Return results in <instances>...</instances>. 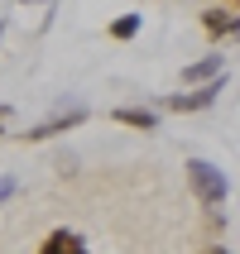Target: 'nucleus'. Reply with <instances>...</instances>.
<instances>
[{
	"mask_svg": "<svg viewBox=\"0 0 240 254\" xmlns=\"http://www.w3.org/2000/svg\"><path fill=\"white\" fill-rule=\"evenodd\" d=\"M187 187H192V197L207 206V211H221L231 197V178L216 168L212 158H187Z\"/></svg>",
	"mask_w": 240,
	"mask_h": 254,
	"instance_id": "nucleus-1",
	"label": "nucleus"
},
{
	"mask_svg": "<svg viewBox=\"0 0 240 254\" xmlns=\"http://www.w3.org/2000/svg\"><path fill=\"white\" fill-rule=\"evenodd\" d=\"M82 120H86V106H63V111H58V115H48L43 125H34V129H19L14 139H19V144H43V139H58L63 129H77Z\"/></svg>",
	"mask_w": 240,
	"mask_h": 254,
	"instance_id": "nucleus-2",
	"label": "nucleus"
},
{
	"mask_svg": "<svg viewBox=\"0 0 240 254\" xmlns=\"http://www.w3.org/2000/svg\"><path fill=\"white\" fill-rule=\"evenodd\" d=\"M221 82H226V77H216V82H207V86H192V91H168L159 106H163V111H173V115L207 111V106H216V96H221Z\"/></svg>",
	"mask_w": 240,
	"mask_h": 254,
	"instance_id": "nucleus-3",
	"label": "nucleus"
},
{
	"mask_svg": "<svg viewBox=\"0 0 240 254\" xmlns=\"http://www.w3.org/2000/svg\"><path fill=\"white\" fill-rule=\"evenodd\" d=\"M202 29L212 43H226V39H240V10H226V5H207L202 10Z\"/></svg>",
	"mask_w": 240,
	"mask_h": 254,
	"instance_id": "nucleus-4",
	"label": "nucleus"
},
{
	"mask_svg": "<svg viewBox=\"0 0 240 254\" xmlns=\"http://www.w3.org/2000/svg\"><path fill=\"white\" fill-rule=\"evenodd\" d=\"M34 254H86V240L77 235V230L58 226V230H48V235H43V245H39Z\"/></svg>",
	"mask_w": 240,
	"mask_h": 254,
	"instance_id": "nucleus-5",
	"label": "nucleus"
},
{
	"mask_svg": "<svg viewBox=\"0 0 240 254\" xmlns=\"http://www.w3.org/2000/svg\"><path fill=\"white\" fill-rule=\"evenodd\" d=\"M216 77H226L221 53H207V58H197V63H187V67H183V82L187 86H207V82H216Z\"/></svg>",
	"mask_w": 240,
	"mask_h": 254,
	"instance_id": "nucleus-6",
	"label": "nucleus"
},
{
	"mask_svg": "<svg viewBox=\"0 0 240 254\" xmlns=\"http://www.w3.org/2000/svg\"><path fill=\"white\" fill-rule=\"evenodd\" d=\"M111 120H120V125H130V129H159V111L154 106H115L111 111Z\"/></svg>",
	"mask_w": 240,
	"mask_h": 254,
	"instance_id": "nucleus-7",
	"label": "nucleus"
},
{
	"mask_svg": "<svg viewBox=\"0 0 240 254\" xmlns=\"http://www.w3.org/2000/svg\"><path fill=\"white\" fill-rule=\"evenodd\" d=\"M140 24H144L140 14H120V19H111V39H120V43L135 39V34H140Z\"/></svg>",
	"mask_w": 240,
	"mask_h": 254,
	"instance_id": "nucleus-8",
	"label": "nucleus"
},
{
	"mask_svg": "<svg viewBox=\"0 0 240 254\" xmlns=\"http://www.w3.org/2000/svg\"><path fill=\"white\" fill-rule=\"evenodd\" d=\"M14 192H19V178H14V173H5V178H0V201H10Z\"/></svg>",
	"mask_w": 240,
	"mask_h": 254,
	"instance_id": "nucleus-9",
	"label": "nucleus"
},
{
	"mask_svg": "<svg viewBox=\"0 0 240 254\" xmlns=\"http://www.w3.org/2000/svg\"><path fill=\"white\" fill-rule=\"evenodd\" d=\"M10 120H14V111H10V106H0V134H5V125H10Z\"/></svg>",
	"mask_w": 240,
	"mask_h": 254,
	"instance_id": "nucleus-10",
	"label": "nucleus"
},
{
	"mask_svg": "<svg viewBox=\"0 0 240 254\" xmlns=\"http://www.w3.org/2000/svg\"><path fill=\"white\" fill-rule=\"evenodd\" d=\"M202 254H231V250H226V245H207Z\"/></svg>",
	"mask_w": 240,
	"mask_h": 254,
	"instance_id": "nucleus-11",
	"label": "nucleus"
},
{
	"mask_svg": "<svg viewBox=\"0 0 240 254\" xmlns=\"http://www.w3.org/2000/svg\"><path fill=\"white\" fill-rule=\"evenodd\" d=\"M19 5H53V0H19Z\"/></svg>",
	"mask_w": 240,
	"mask_h": 254,
	"instance_id": "nucleus-12",
	"label": "nucleus"
},
{
	"mask_svg": "<svg viewBox=\"0 0 240 254\" xmlns=\"http://www.w3.org/2000/svg\"><path fill=\"white\" fill-rule=\"evenodd\" d=\"M0 39H5V19H0Z\"/></svg>",
	"mask_w": 240,
	"mask_h": 254,
	"instance_id": "nucleus-13",
	"label": "nucleus"
}]
</instances>
